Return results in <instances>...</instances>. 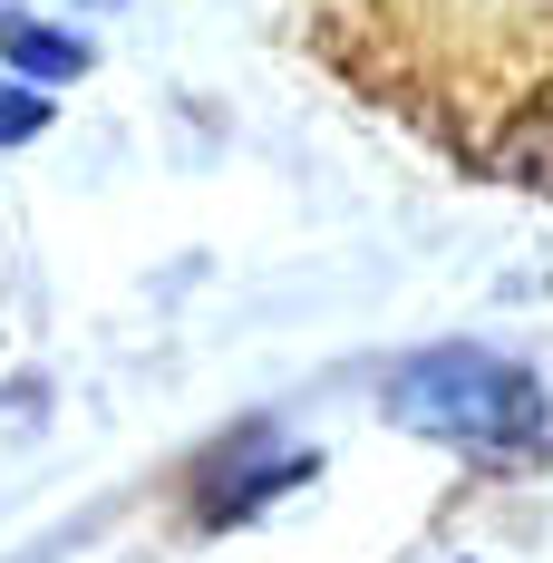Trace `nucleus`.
I'll return each mask as SVG.
<instances>
[{
  "mask_svg": "<svg viewBox=\"0 0 553 563\" xmlns=\"http://www.w3.org/2000/svg\"><path fill=\"white\" fill-rule=\"evenodd\" d=\"M388 408L428 438H456V448H534L544 438V389L524 369H505L486 350H428L398 369Z\"/></svg>",
  "mask_w": 553,
  "mask_h": 563,
  "instance_id": "1",
  "label": "nucleus"
},
{
  "mask_svg": "<svg viewBox=\"0 0 553 563\" xmlns=\"http://www.w3.org/2000/svg\"><path fill=\"white\" fill-rule=\"evenodd\" d=\"M0 58H10L20 78L58 88V78L88 68V40H68V30H40V20H20V10H0Z\"/></svg>",
  "mask_w": 553,
  "mask_h": 563,
  "instance_id": "2",
  "label": "nucleus"
},
{
  "mask_svg": "<svg viewBox=\"0 0 553 563\" xmlns=\"http://www.w3.org/2000/svg\"><path fill=\"white\" fill-rule=\"evenodd\" d=\"M49 126V98L40 88H0V146H20V136H40Z\"/></svg>",
  "mask_w": 553,
  "mask_h": 563,
  "instance_id": "3",
  "label": "nucleus"
}]
</instances>
